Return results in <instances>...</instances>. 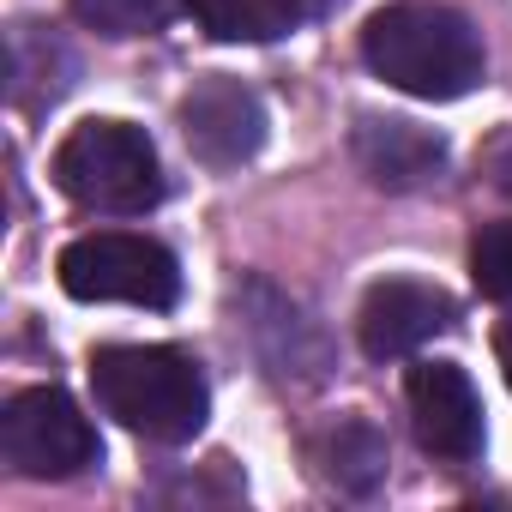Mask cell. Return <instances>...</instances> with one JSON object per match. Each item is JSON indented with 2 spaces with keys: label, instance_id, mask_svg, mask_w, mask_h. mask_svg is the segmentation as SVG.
I'll use <instances>...</instances> for the list:
<instances>
[{
  "label": "cell",
  "instance_id": "obj_1",
  "mask_svg": "<svg viewBox=\"0 0 512 512\" xmlns=\"http://www.w3.org/2000/svg\"><path fill=\"white\" fill-rule=\"evenodd\" d=\"M362 61L386 85H398L422 103L470 97L488 67L470 19L440 7V0H392V7H380L362 31Z\"/></svg>",
  "mask_w": 512,
  "mask_h": 512
},
{
  "label": "cell",
  "instance_id": "obj_2",
  "mask_svg": "<svg viewBox=\"0 0 512 512\" xmlns=\"http://www.w3.org/2000/svg\"><path fill=\"white\" fill-rule=\"evenodd\" d=\"M91 392L121 428H133L157 446L193 440L205 428V410H211L199 362L169 350V344H109V350H97L91 356Z\"/></svg>",
  "mask_w": 512,
  "mask_h": 512
},
{
  "label": "cell",
  "instance_id": "obj_3",
  "mask_svg": "<svg viewBox=\"0 0 512 512\" xmlns=\"http://www.w3.org/2000/svg\"><path fill=\"white\" fill-rule=\"evenodd\" d=\"M55 187L85 205V211H103V217H139L163 199V163H157V145L145 139V127L133 121H115V115H91L79 121L61 145H55V163H49Z\"/></svg>",
  "mask_w": 512,
  "mask_h": 512
},
{
  "label": "cell",
  "instance_id": "obj_4",
  "mask_svg": "<svg viewBox=\"0 0 512 512\" xmlns=\"http://www.w3.org/2000/svg\"><path fill=\"white\" fill-rule=\"evenodd\" d=\"M61 290L73 302H127V308H175L181 266L151 235L127 229H91L61 247Z\"/></svg>",
  "mask_w": 512,
  "mask_h": 512
},
{
  "label": "cell",
  "instance_id": "obj_5",
  "mask_svg": "<svg viewBox=\"0 0 512 512\" xmlns=\"http://www.w3.org/2000/svg\"><path fill=\"white\" fill-rule=\"evenodd\" d=\"M0 452H7L19 476H37V482H67L103 458L91 416L61 386H31L7 398V410H0Z\"/></svg>",
  "mask_w": 512,
  "mask_h": 512
},
{
  "label": "cell",
  "instance_id": "obj_6",
  "mask_svg": "<svg viewBox=\"0 0 512 512\" xmlns=\"http://www.w3.org/2000/svg\"><path fill=\"white\" fill-rule=\"evenodd\" d=\"M181 133H187V151L205 169H241L266 145V109L241 79L211 73L181 97Z\"/></svg>",
  "mask_w": 512,
  "mask_h": 512
},
{
  "label": "cell",
  "instance_id": "obj_7",
  "mask_svg": "<svg viewBox=\"0 0 512 512\" xmlns=\"http://www.w3.org/2000/svg\"><path fill=\"white\" fill-rule=\"evenodd\" d=\"M404 398H410V428L422 452L446 464H470L482 452V398L458 362H416L404 380Z\"/></svg>",
  "mask_w": 512,
  "mask_h": 512
},
{
  "label": "cell",
  "instance_id": "obj_8",
  "mask_svg": "<svg viewBox=\"0 0 512 512\" xmlns=\"http://www.w3.org/2000/svg\"><path fill=\"white\" fill-rule=\"evenodd\" d=\"M446 326H452V296L434 284H416V278L374 284L362 296V314H356L362 356H374V362H398V356L422 350L428 338H440Z\"/></svg>",
  "mask_w": 512,
  "mask_h": 512
},
{
  "label": "cell",
  "instance_id": "obj_9",
  "mask_svg": "<svg viewBox=\"0 0 512 512\" xmlns=\"http://www.w3.org/2000/svg\"><path fill=\"white\" fill-rule=\"evenodd\" d=\"M350 151H356L362 175L386 193H416V187L440 181V169H446L440 133H428L416 121H398V115H362Z\"/></svg>",
  "mask_w": 512,
  "mask_h": 512
},
{
  "label": "cell",
  "instance_id": "obj_10",
  "mask_svg": "<svg viewBox=\"0 0 512 512\" xmlns=\"http://www.w3.org/2000/svg\"><path fill=\"white\" fill-rule=\"evenodd\" d=\"M187 13L217 43H278L302 25L308 0H187Z\"/></svg>",
  "mask_w": 512,
  "mask_h": 512
},
{
  "label": "cell",
  "instance_id": "obj_11",
  "mask_svg": "<svg viewBox=\"0 0 512 512\" xmlns=\"http://www.w3.org/2000/svg\"><path fill=\"white\" fill-rule=\"evenodd\" d=\"M320 470L350 488V494H368L380 476H386V440L368 428V422H338V434L320 446Z\"/></svg>",
  "mask_w": 512,
  "mask_h": 512
},
{
  "label": "cell",
  "instance_id": "obj_12",
  "mask_svg": "<svg viewBox=\"0 0 512 512\" xmlns=\"http://www.w3.org/2000/svg\"><path fill=\"white\" fill-rule=\"evenodd\" d=\"M181 0H73V19L97 37H151L175 19Z\"/></svg>",
  "mask_w": 512,
  "mask_h": 512
},
{
  "label": "cell",
  "instance_id": "obj_13",
  "mask_svg": "<svg viewBox=\"0 0 512 512\" xmlns=\"http://www.w3.org/2000/svg\"><path fill=\"white\" fill-rule=\"evenodd\" d=\"M470 278L488 302L512 308V223H482L470 241Z\"/></svg>",
  "mask_w": 512,
  "mask_h": 512
},
{
  "label": "cell",
  "instance_id": "obj_14",
  "mask_svg": "<svg viewBox=\"0 0 512 512\" xmlns=\"http://www.w3.org/2000/svg\"><path fill=\"white\" fill-rule=\"evenodd\" d=\"M494 356H500V374H506V386H512V320L494 332Z\"/></svg>",
  "mask_w": 512,
  "mask_h": 512
}]
</instances>
